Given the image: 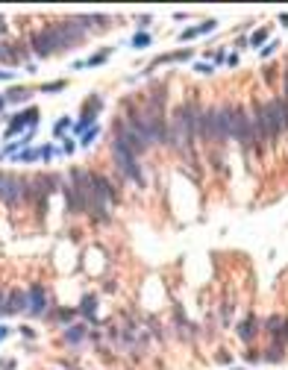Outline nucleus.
I'll list each match as a JSON object with an SVG mask.
<instances>
[{
	"label": "nucleus",
	"mask_w": 288,
	"mask_h": 370,
	"mask_svg": "<svg viewBox=\"0 0 288 370\" xmlns=\"http://www.w3.org/2000/svg\"><path fill=\"white\" fill-rule=\"evenodd\" d=\"M33 50L39 56H53V53H62V41L56 36L53 27H44L33 36Z\"/></svg>",
	"instance_id": "nucleus-6"
},
{
	"label": "nucleus",
	"mask_w": 288,
	"mask_h": 370,
	"mask_svg": "<svg viewBox=\"0 0 288 370\" xmlns=\"http://www.w3.org/2000/svg\"><path fill=\"white\" fill-rule=\"evenodd\" d=\"M50 317H59V320L65 323V320H71V317H74V309H59V312H50Z\"/></svg>",
	"instance_id": "nucleus-22"
},
{
	"label": "nucleus",
	"mask_w": 288,
	"mask_h": 370,
	"mask_svg": "<svg viewBox=\"0 0 288 370\" xmlns=\"http://www.w3.org/2000/svg\"><path fill=\"white\" fill-rule=\"evenodd\" d=\"M65 197H68V212H74V215H80V212H85V203H82V197L74 188H65Z\"/></svg>",
	"instance_id": "nucleus-13"
},
{
	"label": "nucleus",
	"mask_w": 288,
	"mask_h": 370,
	"mask_svg": "<svg viewBox=\"0 0 288 370\" xmlns=\"http://www.w3.org/2000/svg\"><path fill=\"white\" fill-rule=\"evenodd\" d=\"M279 21H282V24H285V27H288V12H285V15H282V18H279Z\"/></svg>",
	"instance_id": "nucleus-31"
},
{
	"label": "nucleus",
	"mask_w": 288,
	"mask_h": 370,
	"mask_svg": "<svg viewBox=\"0 0 288 370\" xmlns=\"http://www.w3.org/2000/svg\"><path fill=\"white\" fill-rule=\"evenodd\" d=\"M53 156H59V150H56L53 144H47V147H41L39 150V159H44V162H50Z\"/></svg>",
	"instance_id": "nucleus-20"
},
{
	"label": "nucleus",
	"mask_w": 288,
	"mask_h": 370,
	"mask_svg": "<svg viewBox=\"0 0 288 370\" xmlns=\"http://www.w3.org/2000/svg\"><path fill=\"white\" fill-rule=\"evenodd\" d=\"M65 88V82L56 80V82H47V85H41V91H62Z\"/></svg>",
	"instance_id": "nucleus-24"
},
{
	"label": "nucleus",
	"mask_w": 288,
	"mask_h": 370,
	"mask_svg": "<svg viewBox=\"0 0 288 370\" xmlns=\"http://www.w3.org/2000/svg\"><path fill=\"white\" fill-rule=\"evenodd\" d=\"M3 29H6V21H0V32H3Z\"/></svg>",
	"instance_id": "nucleus-32"
},
{
	"label": "nucleus",
	"mask_w": 288,
	"mask_h": 370,
	"mask_svg": "<svg viewBox=\"0 0 288 370\" xmlns=\"http://www.w3.org/2000/svg\"><path fill=\"white\" fill-rule=\"evenodd\" d=\"M36 185H39V191L47 197V194L56 191V177H36Z\"/></svg>",
	"instance_id": "nucleus-15"
},
{
	"label": "nucleus",
	"mask_w": 288,
	"mask_h": 370,
	"mask_svg": "<svg viewBox=\"0 0 288 370\" xmlns=\"http://www.w3.org/2000/svg\"><path fill=\"white\" fill-rule=\"evenodd\" d=\"M197 138L203 141H223L230 138V106H212L200 115Z\"/></svg>",
	"instance_id": "nucleus-1"
},
{
	"label": "nucleus",
	"mask_w": 288,
	"mask_h": 370,
	"mask_svg": "<svg viewBox=\"0 0 288 370\" xmlns=\"http://www.w3.org/2000/svg\"><path fill=\"white\" fill-rule=\"evenodd\" d=\"M18 162H36L39 159V150H33V147H24V150H18V156H12Z\"/></svg>",
	"instance_id": "nucleus-19"
},
{
	"label": "nucleus",
	"mask_w": 288,
	"mask_h": 370,
	"mask_svg": "<svg viewBox=\"0 0 288 370\" xmlns=\"http://www.w3.org/2000/svg\"><path fill=\"white\" fill-rule=\"evenodd\" d=\"M133 44H136V47H144V44H150V36H147V32H138L136 39H133Z\"/></svg>",
	"instance_id": "nucleus-26"
},
{
	"label": "nucleus",
	"mask_w": 288,
	"mask_h": 370,
	"mask_svg": "<svg viewBox=\"0 0 288 370\" xmlns=\"http://www.w3.org/2000/svg\"><path fill=\"white\" fill-rule=\"evenodd\" d=\"M47 300H50V297H47V291H44V285H39V282H36V285H29L27 288V315H44V309H47Z\"/></svg>",
	"instance_id": "nucleus-8"
},
{
	"label": "nucleus",
	"mask_w": 288,
	"mask_h": 370,
	"mask_svg": "<svg viewBox=\"0 0 288 370\" xmlns=\"http://www.w3.org/2000/svg\"><path fill=\"white\" fill-rule=\"evenodd\" d=\"M82 338H85V326H74V329L65 332V344H71V347H74V344H80Z\"/></svg>",
	"instance_id": "nucleus-17"
},
{
	"label": "nucleus",
	"mask_w": 288,
	"mask_h": 370,
	"mask_svg": "<svg viewBox=\"0 0 288 370\" xmlns=\"http://www.w3.org/2000/svg\"><path fill=\"white\" fill-rule=\"evenodd\" d=\"M253 329H256V317H247L244 323L238 326V335H241L244 341H250V338H253Z\"/></svg>",
	"instance_id": "nucleus-18"
},
{
	"label": "nucleus",
	"mask_w": 288,
	"mask_h": 370,
	"mask_svg": "<svg viewBox=\"0 0 288 370\" xmlns=\"http://www.w3.org/2000/svg\"><path fill=\"white\" fill-rule=\"evenodd\" d=\"M97 132H100V129H97V126H91V129H88V132H85V136H82V144H85V147H88V144H91V141H94V136Z\"/></svg>",
	"instance_id": "nucleus-27"
},
{
	"label": "nucleus",
	"mask_w": 288,
	"mask_h": 370,
	"mask_svg": "<svg viewBox=\"0 0 288 370\" xmlns=\"http://www.w3.org/2000/svg\"><path fill=\"white\" fill-rule=\"evenodd\" d=\"M50 27L56 29V36H59V41H62V50H68V47H77V44H82V41H85V36H88V29L82 27L77 18H68V21H56V24H50Z\"/></svg>",
	"instance_id": "nucleus-2"
},
{
	"label": "nucleus",
	"mask_w": 288,
	"mask_h": 370,
	"mask_svg": "<svg viewBox=\"0 0 288 370\" xmlns=\"http://www.w3.org/2000/svg\"><path fill=\"white\" fill-rule=\"evenodd\" d=\"M268 115H271V123H274V132H285V100H271L268 106Z\"/></svg>",
	"instance_id": "nucleus-11"
},
{
	"label": "nucleus",
	"mask_w": 288,
	"mask_h": 370,
	"mask_svg": "<svg viewBox=\"0 0 288 370\" xmlns=\"http://www.w3.org/2000/svg\"><path fill=\"white\" fill-rule=\"evenodd\" d=\"M6 335H9V329H6V326H0V341H3Z\"/></svg>",
	"instance_id": "nucleus-30"
},
{
	"label": "nucleus",
	"mask_w": 288,
	"mask_h": 370,
	"mask_svg": "<svg viewBox=\"0 0 288 370\" xmlns=\"http://www.w3.org/2000/svg\"><path fill=\"white\" fill-rule=\"evenodd\" d=\"M106 56H109V50H100V53H94L85 65H91V68H94V65H103V62H106Z\"/></svg>",
	"instance_id": "nucleus-21"
},
{
	"label": "nucleus",
	"mask_w": 288,
	"mask_h": 370,
	"mask_svg": "<svg viewBox=\"0 0 288 370\" xmlns=\"http://www.w3.org/2000/svg\"><path fill=\"white\" fill-rule=\"evenodd\" d=\"M115 144H121L123 150H130L133 156H138V153L147 147V144L141 141V136L136 132V126L130 121H121V118L115 121Z\"/></svg>",
	"instance_id": "nucleus-4"
},
{
	"label": "nucleus",
	"mask_w": 288,
	"mask_h": 370,
	"mask_svg": "<svg viewBox=\"0 0 288 370\" xmlns=\"http://www.w3.org/2000/svg\"><path fill=\"white\" fill-rule=\"evenodd\" d=\"M112 150H115V164L121 167V174H126V177H130V179H136V182H144V179H141V171H138L136 156H133V153H130V150H123L121 144H115Z\"/></svg>",
	"instance_id": "nucleus-7"
},
{
	"label": "nucleus",
	"mask_w": 288,
	"mask_h": 370,
	"mask_svg": "<svg viewBox=\"0 0 288 370\" xmlns=\"http://www.w3.org/2000/svg\"><path fill=\"white\" fill-rule=\"evenodd\" d=\"M0 203H6V206L24 203V177L0 174Z\"/></svg>",
	"instance_id": "nucleus-5"
},
{
	"label": "nucleus",
	"mask_w": 288,
	"mask_h": 370,
	"mask_svg": "<svg viewBox=\"0 0 288 370\" xmlns=\"http://www.w3.org/2000/svg\"><path fill=\"white\" fill-rule=\"evenodd\" d=\"M3 100H9V103H24V100H29V91L27 88H9V91L3 94Z\"/></svg>",
	"instance_id": "nucleus-16"
},
{
	"label": "nucleus",
	"mask_w": 288,
	"mask_h": 370,
	"mask_svg": "<svg viewBox=\"0 0 288 370\" xmlns=\"http://www.w3.org/2000/svg\"><path fill=\"white\" fill-rule=\"evenodd\" d=\"M3 103H6V100H3V97H0V112H3Z\"/></svg>",
	"instance_id": "nucleus-33"
},
{
	"label": "nucleus",
	"mask_w": 288,
	"mask_h": 370,
	"mask_svg": "<svg viewBox=\"0 0 288 370\" xmlns=\"http://www.w3.org/2000/svg\"><path fill=\"white\" fill-rule=\"evenodd\" d=\"M39 123V115H36V112H18V115H15L12 121H9V126H6V136H18V132H21V126H24V123Z\"/></svg>",
	"instance_id": "nucleus-12"
},
{
	"label": "nucleus",
	"mask_w": 288,
	"mask_h": 370,
	"mask_svg": "<svg viewBox=\"0 0 288 370\" xmlns=\"http://www.w3.org/2000/svg\"><path fill=\"white\" fill-rule=\"evenodd\" d=\"M80 312H82V315H91V312H94V297H85L82 306H80Z\"/></svg>",
	"instance_id": "nucleus-23"
},
{
	"label": "nucleus",
	"mask_w": 288,
	"mask_h": 370,
	"mask_svg": "<svg viewBox=\"0 0 288 370\" xmlns=\"http://www.w3.org/2000/svg\"><path fill=\"white\" fill-rule=\"evenodd\" d=\"M21 312H27V291H9L0 315H21Z\"/></svg>",
	"instance_id": "nucleus-10"
},
{
	"label": "nucleus",
	"mask_w": 288,
	"mask_h": 370,
	"mask_svg": "<svg viewBox=\"0 0 288 370\" xmlns=\"http://www.w3.org/2000/svg\"><path fill=\"white\" fill-rule=\"evenodd\" d=\"M265 36H268L265 29H262V32H256V36H253V44H259V41H265Z\"/></svg>",
	"instance_id": "nucleus-28"
},
{
	"label": "nucleus",
	"mask_w": 288,
	"mask_h": 370,
	"mask_svg": "<svg viewBox=\"0 0 288 370\" xmlns=\"http://www.w3.org/2000/svg\"><path fill=\"white\" fill-rule=\"evenodd\" d=\"M253 136L256 138H265V141H274L276 132H274V123H271V115L265 106H256V123H253Z\"/></svg>",
	"instance_id": "nucleus-9"
},
{
	"label": "nucleus",
	"mask_w": 288,
	"mask_h": 370,
	"mask_svg": "<svg viewBox=\"0 0 288 370\" xmlns=\"http://www.w3.org/2000/svg\"><path fill=\"white\" fill-rule=\"evenodd\" d=\"M230 138H235L244 147L256 138L253 136V123H250V118H247V112L241 106H230Z\"/></svg>",
	"instance_id": "nucleus-3"
},
{
	"label": "nucleus",
	"mask_w": 288,
	"mask_h": 370,
	"mask_svg": "<svg viewBox=\"0 0 288 370\" xmlns=\"http://www.w3.org/2000/svg\"><path fill=\"white\" fill-rule=\"evenodd\" d=\"M3 302H6V291H0V312H3Z\"/></svg>",
	"instance_id": "nucleus-29"
},
{
	"label": "nucleus",
	"mask_w": 288,
	"mask_h": 370,
	"mask_svg": "<svg viewBox=\"0 0 288 370\" xmlns=\"http://www.w3.org/2000/svg\"><path fill=\"white\" fill-rule=\"evenodd\" d=\"M0 62L3 65H15L18 62V50H15L12 44H6V41H0Z\"/></svg>",
	"instance_id": "nucleus-14"
},
{
	"label": "nucleus",
	"mask_w": 288,
	"mask_h": 370,
	"mask_svg": "<svg viewBox=\"0 0 288 370\" xmlns=\"http://www.w3.org/2000/svg\"><path fill=\"white\" fill-rule=\"evenodd\" d=\"M68 126H71L68 118H59V121H56V136H65V129H68Z\"/></svg>",
	"instance_id": "nucleus-25"
}]
</instances>
